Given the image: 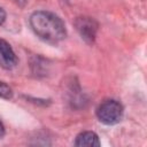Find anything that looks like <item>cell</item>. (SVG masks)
I'll list each match as a JSON object with an SVG mask.
<instances>
[{
  "instance_id": "6da1fadb",
  "label": "cell",
  "mask_w": 147,
  "mask_h": 147,
  "mask_svg": "<svg viewBox=\"0 0 147 147\" xmlns=\"http://www.w3.org/2000/svg\"><path fill=\"white\" fill-rule=\"evenodd\" d=\"M30 25L34 33L47 42L56 44L64 39L67 36L63 21L51 11H34L30 16Z\"/></svg>"
},
{
  "instance_id": "277c9868",
  "label": "cell",
  "mask_w": 147,
  "mask_h": 147,
  "mask_svg": "<svg viewBox=\"0 0 147 147\" xmlns=\"http://www.w3.org/2000/svg\"><path fill=\"white\" fill-rule=\"evenodd\" d=\"M76 26L77 30L79 31L80 36L88 40L92 41L95 37V31H96V24L94 23L93 20L88 18V17H80L77 20L76 22Z\"/></svg>"
},
{
  "instance_id": "7a4b0ae2",
  "label": "cell",
  "mask_w": 147,
  "mask_h": 147,
  "mask_svg": "<svg viewBox=\"0 0 147 147\" xmlns=\"http://www.w3.org/2000/svg\"><path fill=\"white\" fill-rule=\"evenodd\" d=\"M96 116L103 124L114 125L122 119L123 106L116 100H106L96 108Z\"/></svg>"
},
{
  "instance_id": "5b68a950",
  "label": "cell",
  "mask_w": 147,
  "mask_h": 147,
  "mask_svg": "<svg viewBox=\"0 0 147 147\" xmlns=\"http://www.w3.org/2000/svg\"><path fill=\"white\" fill-rule=\"evenodd\" d=\"M75 145L76 146H88V147L100 146V140H99V137L96 136V133H94L92 131H85V132L79 133L76 137Z\"/></svg>"
},
{
  "instance_id": "8992f818",
  "label": "cell",
  "mask_w": 147,
  "mask_h": 147,
  "mask_svg": "<svg viewBox=\"0 0 147 147\" xmlns=\"http://www.w3.org/2000/svg\"><path fill=\"white\" fill-rule=\"evenodd\" d=\"M13 96V92H11V88L3 82L0 80V98H3V99H10Z\"/></svg>"
},
{
  "instance_id": "3957f363",
  "label": "cell",
  "mask_w": 147,
  "mask_h": 147,
  "mask_svg": "<svg viewBox=\"0 0 147 147\" xmlns=\"http://www.w3.org/2000/svg\"><path fill=\"white\" fill-rule=\"evenodd\" d=\"M17 56L10 45L0 38V67L3 69H13L17 64Z\"/></svg>"
},
{
  "instance_id": "52a82bcc",
  "label": "cell",
  "mask_w": 147,
  "mask_h": 147,
  "mask_svg": "<svg viewBox=\"0 0 147 147\" xmlns=\"http://www.w3.org/2000/svg\"><path fill=\"white\" fill-rule=\"evenodd\" d=\"M5 20H6V13H5V10L0 7V25L5 22Z\"/></svg>"
},
{
  "instance_id": "ba28073f",
  "label": "cell",
  "mask_w": 147,
  "mask_h": 147,
  "mask_svg": "<svg viewBox=\"0 0 147 147\" xmlns=\"http://www.w3.org/2000/svg\"><path fill=\"white\" fill-rule=\"evenodd\" d=\"M3 134H5V127H3L2 123L0 122V138H2V137H3Z\"/></svg>"
}]
</instances>
